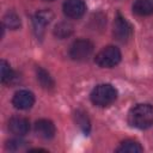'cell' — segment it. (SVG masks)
<instances>
[{
  "label": "cell",
  "instance_id": "obj_1",
  "mask_svg": "<svg viewBox=\"0 0 153 153\" xmlns=\"http://www.w3.org/2000/svg\"><path fill=\"white\" fill-rule=\"evenodd\" d=\"M128 123L137 129H147L153 124V106L149 104H137L128 114Z\"/></svg>",
  "mask_w": 153,
  "mask_h": 153
},
{
  "label": "cell",
  "instance_id": "obj_11",
  "mask_svg": "<svg viewBox=\"0 0 153 153\" xmlns=\"http://www.w3.org/2000/svg\"><path fill=\"white\" fill-rule=\"evenodd\" d=\"M133 12L141 17L151 16L153 13V4L149 0H136L133 4Z\"/></svg>",
  "mask_w": 153,
  "mask_h": 153
},
{
  "label": "cell",
  "instance_id": "obj_4",
  "mask_svg": "<svg viewBox=\"0 0 153 153\" xmlns=\"http://www.w3.org/2000/svg\"><path fill=\"white\" fill-rule=\"evenodd\" d=\"M93 53V44L88 39H76L69 49V56L75 61H85Z\"/></svg>",
  "mask_w": 153,
  "mask_h": 153
},
{
  "label": "cell",
  "instance_id": "obj_16",
  "mask_svg": "<svg viewBox=\"0 0 153 153\" xmlns=\"http://www.w3.org/2000/svg\"><path fill=\"white\" fill-rule=\"evenodd\" d=\"M75 122L86 134L90 131V120L87 117V114H85L84 111L78 110L75 112Z\"/></svg>",
  "mask_w": 153,
  "mask_h": 153
},
{
  "label": "cell",
  "instance_id": "obj_19",
  "mask_svg": "<svg viewBox=\"0 0 153 153\" xmlns=\"http://www.w3.org/2000/svg\"><path fill=\"white\" fill-rule=\"evenodd\" d=\"M50 1H51V0H50Z\"/></svg>",
  "mask_w": 153,
  "mask_h": 153
},
{
  "label": "cell",
  "instance_id": "obj_9",
  "mask_svg": "<svg viewBox=\"0 0 153 153\" xmlns=\"http://www.w3.org/2000/svg\"><path fill=\"white\" fill-rule=\"evenodd\" d=\"M55 126L51 121L49 120H39L35 123V133L37 134V136L49 140L51 137H54L55 135Z\"/></svg>",
  "mask_w": 153,
  "mask_h": 153
},
{
  "label": "cell",
  "instance_id": "obj_3",
  "mask_svg": "<svg viewBox=\"0 0 153 153\" xmlns=\"http://www.w3.org/2000/svg\"><path fill=\"white\" fill-rule=\"evenodd\" d=\"M96 63L102 68H111L121 61V51L117 47L108 45L103 48L94 57Z\"/></svg>",
  "mask_w": 153,
  "mask_h": 153
},
{
  "label": "cell",
  "instance_id": "obj_13",
  "mask_svg": "<svg viewBox=\"0 0 153 153\" xmlns=\"http://www.w3.org/2000/svg\"><path fill=\"white\" fill-rule=\"evenodd\" d=\"M4 24L8 27V29H12V30H17L20 27V18L19 16L13 12V11H10L5 14L4 17Z\"/></svg>",
  "mask_w": 153,
  "mask_h": 153
},
{
  "label": "cell",
  "instance_id": "obj_8",
  "mask_svg": "<svg viewBox=\"0 0 153 153\" xmlns=\"http://www.w3.org/2000/svg\"><path fill=\"white\" fill-rule=\"evenodd\" d=\"M51 19H53V13L48 10L38 11L33 16V29H35V32H36L37 37L41 38L43 36L44 29L51 22Z\"/></svg>",
  "mask_w": 153,
  "mask_h": 153
},
{
  "label": "cell",
  "instance_id": "obj_5",
  "mask_svg": "<svg viewBox=\"0 0 153 153\" xmlns=\"http://www.w3.org/2000/svg\"><path fill=\"white\" fill-rule=\"evenodd\" d=\"M131 35H133L131 25L126 20V18H123L118 13L117 17L115 18V22H114V36H115V38L117 41L124 43V42L129 41Z\"/></svg>",
  "mask_w": 153,
  "mask_h": 153
},
{
  "label": "cell",
  "instance_id": "obj_2",
  "mask_svg": "<svg viewBox=\"0 0 153 153\" xmlns=\"http://www.w3.org/2000/svg\"><path fill=\"white\" fill-rule=\"evenodd\" d=\"M90 98L91 102L97 106H108L116 100L117 91L110 84H100L92 90Z\"/></svg>",
  "mask_w": 153,
  "mask_h": 153
},
{
  "label": "cell",
  "instance_id": "obj_15",
  "mask_svg": "<svg viewBox=\"0 0 153 153\" xmlns=\"http://www.w3.org/2000/svg\"><path fill=\"white\" fill-rule=\"evenodd\" d=\"M37 80L45 88H51L54 86V81H53L51 76L49 75V73L41 67L37 68Z\"/></svg>",
  "mask_w": 153,
  "mask_h": 153
},
{
  "label": "cell",
  "instance_id": "obj_10",
  "mask_svg": "<svg viewBox=\"0 0 153 153\" xmlns=\"http://www.w3.org/2000/svg\"><path fill=\"white\" fill-rule=\"evenodd\" d=\"M8 129L18 136H23L25 134H27L29 129H30V124L29 121L25 117L22 116H13L10 122H8Z\"/></svg>",
  "mask_w": 153,
  "mask_h": 153
},
{
  "label": "cell",
  "instance_id": "obj_18",
  "mask_svg": "<svg viewBox=\"0 0 153 153\" xmlns=\"http://www.w3.org/2000/svg\"><path fill=\"white\" fill-rule=\"evenodd\" d=\"M25 141H23V140H11V141H8L7 142V149H10V151H20V149H23V147L25 146Z\"/></svg>",
  "mask_w": 153,
  "mask_h": 153
},
{
  "label": "cell",
  "instance_id": "obj_17",
  "mask_svg": "<svg viewBox=\"0 0 153 153\" xmlns=\"http://www.w3.org/2000/svg\"><path fill=\"white\" fill-rule=\"evenodd\" d=\"M0 71H1V81L2 82H10L13 79V71L11 69L10 65L5 60H1V62H0Z\"/></svg>",
  "mask_w": 153,
  "mask_h": 153
},
{
  "label": "cell",
  "instance_id": "obj_6",
  "mask_svg": "<svg viewBox=\"0 0 153 153\" xmlns=\"http://www.w3.org/2000/svg\"><path fill=\"white\" fill-rule=\"evenodd\" d=\"M86 5L84 0H66L63 4V13L72 19H78L84 16Z\"/></svg>",
  "mask_w": 153,
  "mask_h": 153
},
{
  "label": "cell",
  "instance_id": "obj_12",
  "mask_svg": "<svg viewBox=\"0 0 153 153\" xmlns=\"http://www.w3.org/2000/svg\"><path fill=\"white\" fill-rule=\"evenodd\" d=\"M142 151V146L134 140H126L121 142L120 146L116 148V152L118 153H141Z\"/></svg>",
  "mask_w": 153,
  "mask_h": 153
},
{
  "label": "cell",
  "instance_id": "obj_7",
  "mask_svg": "<svg viewBox=\"0 0 153 153\" xmlns=\"http://www.w3.org/2000/svg\"><path fill=\"white\" fill-rule=\"evenodd\" d=\"M35 103V96L32 92L26 91V90H22L14 93L13 99H12V104L14 105V108L19 109V110H27L30 109Z\"/></svg>",
  "mask_w": 153,
  "mask_h": 153
},
{
  "label": "cell",
  "instance_id": "obj_14",
  "mask_svg": "<svg viewBox=\"0 0 153 153\" xmlns=\"http://www.w3.org/2000/svg\"><path fill=\"white\" fill-rule=\"evenodd\" d=\"M72 32H73V26L66 22L59 23L54 29V35L59 38H66V37L71 36Z\"/></svg>",
  "mask_w": 153,
  "mask_h": 153
}]
</instances>
